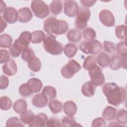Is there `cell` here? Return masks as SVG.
Returning a JSON list of instances; mask_svg holds the SVG:
<instances>
[{
	"label": "cell",
	"instance_id": "d6986e66",
	"mask_svg": "<svg viewBox=\"0 0 127 127\" xmlns=\"http://www.w3.org/2000/svg\"><path fill=\"white\" fill-rule=\"evenodd\" d=\"M27 83L30 86L33 93L39 92L42 88L43 84L42 81L37 78L33 77L30 78Z\"/></svg>",
	"mask_w": 127,
	"mask_h": 127
},
{
	"label": "cell",
	"instance_id": "ab89813d",
	"mask_svg": "<svg viewBox=\"0 0 127 127\" xmlns=\"http://www.w3.org/2000/svg\"><path fill=\"white\" fill-rule=\"evenodd\" d=\"M126 26L125 25H118L116 27L115 33L116 37L121 40L126 39Z\"/></svg>",
	"mask_w": 127,
	"mask_h": 127
},
{
	"label": "cell",
	"instance_id": "7bdbcfd3",
	"mask_svg": "<svg viewBox=\"0 0 127 127\" xmlns=\"http://www.w3.org/2000/svg\"><path fill=\"white\" fill-rule=\"evenodd\" d=\"M117 52L118 54L121 56L127 55V46L126 44V41H121L117 45Z\"/></svg>",
	"mask_w": 127,
	"mask_h": 127
},
{
	"label": "cell",
	"instance_id": "8fae6325",
	"mask_svg": "<svg viewBox=\"0 0 127 127\" xmlns=\"http://www.w3.org/2000/svg\"><path fill=\"white\" fill-rule=\"evenodd\" d=\"M3 18L9 24L16 22L18 18V12L13 7H8L3 12Z\"/></svg>",
	"mask_w": 127,
	"mask_h": 127
},
{
	"label": "cell",
	"instance_id": "7402d4cb",
	"mask_svg": "<svg viewBox=\"0 0 127 127\" xmlns=\"http://www.w3.org/2000/svg\"><path fill=\"white\" fill-rule=\"evenodd\" d=\"M110 68L113 70L119 69L123 66V60L121 56L114 55L110 59Z\"/></svg>",
	"mask_w": 127,
	"mask_h": 127
},
{
	"label": "cell",
	"instance_id": "83f0119b",
	"mask_svg": "<svg viewBox=\"0 0 127 127\" xmlns=\"http://www.w3.org/2000/svg\"><path fill=\"white\" fill-rule=\"evenodd\" d=\"M51 13L54 15H58L61 13L63 10V3L61 0H55L52 1L50 4Z\"/></svg>",
	"mask_w": 127,
	"mask_h": 127
},
{
	"label": "cell",
	"instance_id": "9c48e42d",
	"mask_svg": "<svg viewBox=\"0 0 127 127\" xmlns=\"http://www.w3.org/2000/svg\"><path fill=\"white\" fill-rule=\"evenodd\" d=\"M101 22L107 27H113L115 23V19L112 12L107 9L102 10L99 15Z\"/></svg>",
	"mask_w": 127,
	"mask_h": 127
},
{
	"label": "cell",
	"instance_id": "7c38bea8",
	"mask_svg": "<svg viewBox=\"0 0 127 127\" xmlns=\"http://www.w3.org/2000/svg\"><path fill=\"white\" fill-rule=\"evenodd\" d=\"M3 73L9 76H13L17 73V66L16 63L13 60L10 59L2 67Z\"/></svg>",
	"mask_w": 127,
	"mask_h": 127
},
{
	"label": "cell",
	"instance_id": "d590c367",
	"mask_svg": "<svg viewBox=\"0 0 127 127\" xmlns=\"http://www.w3.org/2000/svg\"><path fill=\"white\" fill-rule=\"evenodd\" d=\"M62 126L65 127H76L81 126L75 122L74 119L72 116H67L64 117L62 120Z\"/></svg>",
	"mask_w": 127,
	"mask_h": 127
},
{
	"label": "cell",
	"instance_id": "7dc6e473",
	"mask_svg": "<svg viewBox=\"0 0 127 127\" xmlns=\"http://www.w3.org/2000/svg\"><path fill=\"white\" fill-rule=\"evenodd\" d=\"M46 126L50 127H62V125L61 124L60 121L58 119H56L55 118H52L48 120Z\"/></svg>",
	"mask_w": 127,
	"mask_h": 127
},
{
	"label": "cell",
	"instance_id": "603a6c76",
	"mask_svg": "<svg viewBox=\"0 0 127 127\" xmlns=\"http://www.w3.org/2000/svg\"><path fill=\"white\" fill-rule=\"evenodd\" d=\"M24 50V48L19 43L17 40L16 39L14 43L9 48V52L10 55L13 58H16L19 56L20 53Z\"/></svg>",
	"mask_w": 127,
	"mask_h": 127
},
{
	"label": "cell",
	"instance_id": "e575fe53",
	"mask_svg": "<svg viewBox=\"0 0 127 127\" xmlns=\"http://www.w3.org/2000/svg\"><path fill=\"white\" fill-rule=\"evenodd\" d=\"M34 57H35V53L30 47H28L22 51L21 58L25 62H28Z\"/></svg>",
	"mask_w": 127,
	"mask_h": 127
},
{
	"label": "cell",
	"instance_id": "f907efd6",
	"mask_svg": "<svg viewBox=\"0 0 127 127\" xmlns=\"http://www.w3.org/2000/svg\"><path fill=\"white\" fill-rule=\"evenodd\" d=\"M0 33H2V31L5 29L6 26H7V23L6 21L4 20V19L3 18L2 16H0Z\"/></svg>",
	"mask_w": 127,
	"mask_h": 127
},
{
	"label": "cell",
	"instance_id": "484cf974",
	"mask_svg": "<svg viewBox=\"0 0 127 127\" xmlns=\"http://www.w3.org/2000/svg\"><path fill=\"white\" fill-rule=\"evenodd\" d=\"M81 32L76 29H72L70 30L66 34V37L68 41L71 42H78L81 39Z\"/></svg>",
	"mask_w": 127,
	"mask_h": 127
},
{
	"label": "cell",
	"instance_id": "cb8c5ba5",
	"mask_svg": "<svg viewBox=\"0 0 127 127\" xmlns=\"http://www.w3.org/2000/svg\"><path fill=\"white\" fill-rule=\"evenodd\" d=\"M27 108L26 101L23 99H19L15 101L13 106V110L17 114L22 113L26 110Z\"/></svg>",
	"mask_w": 127,
	"mask_h": 127
},
{
	"label": "cell",
	"instance_id": "ee69618b",
	"mask_svg": "<svg viewBox=\"0 0 127 127\" xmlns=\"http://www.w3.org/2000/svg\"><path fill=\"white\" fill-rule=\"evenodd\" d=\"M104 50L108 53L111 54L116 50V46L115 44L111 41H105L103 45Z\"/></svg>",
	"mask_w": 127,
	"mask_h": 127
},
{
	"label": "cell",
	"instance_id": "f1b7e54d",
	"mask_svg": "<svg viewBox=\"0 0 127 127\" xmlns=\"http://www.w3.org/2000/svg\"><path fill=\"white\" fill-rule=\"evenodd\" d=\"M49 107L51 111L54 114L60 113L63 108L62 103L56 99L52 100L49 103Z\"/></svg>",
	"mask_w": 127,
	"mask_h": 127
},
{
	"label": "cell",
	"instance_id": "6da1fadb",
	"mask_svg": "<svg viewBox=\"0 0 127 127\" xmlns=\"http://www.w3.org/2000/svg\"><path fill=\"white\" fill-rule=\"evenodd\" d=\"M102 89L108 103L114 106H119L126 99V89L123 87H119L114 82L105 84L102 86Z\"/></svg>",
	"mask_w": 127,
	"mask_h": 127
},
{
	"label": "cell",
	"instance_id": "b9f144b4",
	"mask_svg": "<svg viewBox=\"0 0 127 127\" xmlns=\"http://www.w3.org/2000/svg\"><path fill=\"white\" fill-rule=\"evenodd\" d=\"M21 121L19 120L17 117H13L9 118L6 122V127H24V125L21 122Z\"/></svg>",
	"mask_w": 127,
	"mask_h": 127
},
{
	"label": "cell",
	"instance_id": "3957f363",
	"mask_svg": "<svg viewBox=\"0 0 127 127\" xmlns=\"http://www.w3.org/2000/svg\"><path fill=\"white\" fill-rule=\"evenodd\" d=\"M45 50L53 55H59L63 53L64 47L62 44L57 41L56 37L53 34L48 33L43 41Z\"/></svg>",
	"mask_w": 127,
	"mask_h": 127
},
{
	"label": "cell",
	"instance_id": "30bf717a",
	"mask_svg": "<svg viewBox=\"0 0 127 127\" xmlns=\"http://www.w3.org/2000/svg\"><path fill=\"white\" fill-rule=\"evenodd\" d=\"M77 3L74 0H66L64 2V13L70 17H73L78 10Z\"/></svg>",
	"mask_w": 127,
	"mask_h": 127
},
{
	"label": "cell",
	"instance_id": "5b68a950",
	"mask_svg": "<svg viewBox=\"0 0 127 127\" xmlns=\"http://www.w3.org/2000/svg\"><path fill=\"white\" fill-rule=\"evenodd\" d=\"M79 49L86 54H97L102 49V44L97 40L84 41L79 45Z\"/></svg>",
	"mask_w": 127,
	"mask_h": 127
},
{
	"label": "cell",
	"instance_id": "8992f818",
	"mask_svg": "<svg viewBox=\"0 0 127 127\" xmlns=\"http://www.w3.org/2000/svg\"><path fill=\"white\" fill-rule=\"evenodd\" d=\"M31 8L34 15L43 19L49 15V8L47 4L41 0H34L31 3Z\"/></svg>",
	"mask_w": 127,
	"mask_h": 127
},
{
	"label": "cell",
	"instance_id": "d6a6232c",
	"mask_svg": "<svg viewBox=\"0 0 127 127\" xmlns=\"http://www.w3.org/2000/svg\"><path fill=\"white\" fill-rule=\"evenodd\" d=\"M12 42V37L8 34H3L0 36V47L7 48L11 45Z\"/></svg>",
	"mask_w": 127,
	"mask_h": 127
},
{
	"label": "cell",
	"instance_id": "277c9868",
	"mask_svg": "<svg viewBox=\"0 0 127 127\" xmlns=\"http://www.w3.org/2000/svg\"><path fill=\"white\" fill-rule=\"evenodd\" d=\"M90 10L88 8L79 6L74 21L76 28L79 30L85 29L87 27V23L90 18Z\"/></svg>",
	"mask_w": 127,
	"mask_h": 127
},
{
	"label": "cell",
	"instance_id": "74e56055",
	"mask_svg": "<svg viewBox=\"0 0 127 127\" xmlns=\"http://www.w3.org/2000/svg\"><path fill=\"white\" fill-rule=\"evenodd\" d=\"M19 93L23 97H27L30 96L33 93L27 83L21 84L19 87Z\"/></svg>",
	"mask_w": 127,
	"mask_h": 127
},
{
	"label": "cell",
	"instance_id": "60d3db41",
	"mask_svg": "<svg viewBox=\"0 0 127 127\" xmlns=\"http://www.w3.org/2000/svg\"><path fill=\"white\" fill-rule=\"evenodd\" d=\"M117 120L121 124H126L127 123V111L124 109L119 110L117 114Z\"/></svg>",
	"mask_w": 127,
	"mask_h": 127
},
{
	"label": "cell",
	"instance_id": "8d00e7d4",
	"mask_svg": "<svg viewBox=\"0 0 127 127\" xmlns=\"http://www.w3.org/2000/svg\"><path fill=\"white\" fill-rule=\"evenodd\" d=\"M12 106L11 99L7 96H2L0 98V107L2 110H9Z\"/></svg>",
	"mask_w": 127,
	"mask_h": 127
},
{
	"label": "cell",
	"instance_id": "f35d334b",
	"mask_svg": "<svg viewBox=\"0 0 127 127\" xmlns=\"http://www.w3.org/2000/svg\"><path fill=\"white\" fill-rule=\"evenodd\" d=\"M83 38L87 41L94 40L96 38V33L95 30L90 27L85 28L82 32Z\"/></svg>",
	"mask_w": 127,
	"mask_h": 127
},
{
	"label": "cell",
	"instance_id": "9a60e30c",
	"mask_svg": "<svg viewBox=\"0 0 127 127\" xmlns=\"http://www.w3.org/2000/svg\"><path fill=\"white\" fill-rule=\"evenodd\" d=\"M48 118L44 113H39L35 116L33 121L28 125L29 127H45L46 126Z\"/></svg>",
	"mask_w": 127,
	"mask_h": 127
},
{
	"label": "cell",
	"instance_id": "44dd1931",
	"mask_svg": "<svg viewBox=\"0 0 127 127\" xmlns=\"http://www.w3.org/2000/svg\"><path fill=\"white\" fill-rule=\"evenodd\" d=\"M35 116V114L31 110H28L24 111L21 114L20 119L22 123L29 125L33 121Z\"/></svg>",
	"mask_w": 127,
	"mask_h": 127
},
{
	"label": "cell",
	"instance_id": "f5cc1de1",
	"mask_svg": "<svg viewBox=\"0 0 127 127\" xmlns=\"http://www.w3.org/2000/svg\"><path fill=\"white\" fill-rule=\"evenodd\" d=\"M110 126L115 127V126H121L120 124H118L117 122H112V123H111V124L109 125V127H110Z\"/></svg>",
	"mask_w": 127,
	"mask_h": 127
},
{
	"label": "cell",
	"instance_id": "f546056e",
	"mask_svg": "<svg viewBox=\"0 0 127 127\" xmlns=\"http://www.w3.org/2000/svg\"><path fill=\"white\" fill-rule=\"evenodd\" d=\"M27 65L29 68L34 72H38L41 68V62L40 59L37 57H34L28 61Z\"/></svg>",
	"mask_w": 127,
	"mask_h": 127
},
{
	"label": "cell",
	"instance_id": "2e32d148",
	"mask_svg": "<svg viewBox=\"0 0 127 127\" xmlns=\"http://www.w3.org/2000/svg\"><path fill=\"white\" fill-rule=\"evenodd\" d=\"M17 39L21 46L25 49L28 47L30 42H31V33L29 31H23Z\"/></svg>",
	"mask_w": 127,
	"mask_h": 127
},
{
	"label": "cell",
	"instance_id": "1f68e13d",
	"mask_svg": "<svg viewBox=\"0 0 127 127\" xmlns=\"http://www.w3.org/2000/svg\"><path fill=\"white\" fill-rule=\"evenodd\" d=\"M97 65V59L95 56H89L87 57L83 62V67L86 69L89 70Z\"/></svg>",
	"mask_w": 127,
	"mask_h": 127
},
{
	"label": "cell",
	"instance_id": "4316f807",
	"mask_svg": "<svg viewBox=\"0 0 127 127\" xmlns=\"http://www.w3.org/2000/svg\"><path fill=\"white\" fill-rule=\"evenodd\" d=\"M78 49L77 46L72 43H67L66 44L64 48V51L65 55L69 58H71L76 55Z\"/></svg>",
	"mask_w": 127,
	"mask_h": 127
},
{
	"label": "cell",
	"instance_id": "d4e9b609",
	"mask_svg": "<svg viewBox=\"0 0 127 127\" xmlns=\"http://www.w3.org/2000/svg\"><path fill=\"white\" fill-rule=\"evenodd\" d=\"M110 59L109 56L107 53L102 52L97 56V62L101 67L105 68L109 65Z\"/></svg>",
	"mask_w": 127,
	"mask_h": 127
},
{
	"label": "cell",
	"instance_id": "5bb4252c",
	"mask_svg": "<svg viewBox=\"0 0 127 127\" xmlns=\"http://www.w3.org/2000/svg\"><path fill=\"white\" fill-rule=\"evenodd\" d=\"M18 21L21 23H27L33 17V14L29 8L22 7L18 10Z\"/></svg>",
	"mask_w": 127,
	"mask_h": 127
},
{
	"label": "cell",
	"instance_id": "ba28073f",
	"mask_svg": "<svg viewBox=\"0 0 127 127\" xmlns=\"http://www.w3.org/2000/svg\"><path fill=\"white\" fill-rule=\"evenodd\" d=\"M91 83L95 86L102 85L105 82V77L102 69L96 65L89 70Z\"/></svg>",
	"mask_w": 127,
	"mask_h": 127
},
{
	"label": "cell",
	"instance_id": "bcb514c9",
	"mask_svg": "<svg viewBox=\"0 0 127 127\" xmlns=\"http://www.w3.org/2000/svg\"><path fill=\"white\" fill-rule=\"evenodd\" d=\"M0 64H3L7 63L9 59V55L8 52L6 50L0 49Z\"/></svg>",
	"mask_w": 127,
	"mask_h": 127
},
{
	"label": "cell",
	"instance_id": "4dcf8cb0",
	"mask_svg": "<svg viewBox=\"0 0 127 127\" xmlns=\"http://www.w3.org/2000/svg\"><path fill=\"white\" fill-rule=\"evenodd\" d=\"M46 35L42 30H36L31 34V42L33 44L41 43L44 41Z\"/></svg>",
	"mask_w": 127,
	"mask_h": 127
},
{
	"label": "cell",
	"instance_id": "816d5d0a",
	"mask_svg": "<svg viewBox=\"0 0 127 127\" xmlns=\"http://www.w3.org/2000/svg\"><path fill=\"white\" fill-rule=\"evenodd\" d=\"M0 7V13H2V12H3L5 10V9L6 8V4H5V3L4 1H2V0L1 1Z\"/></svg>",
	"mask_w": 127,
	"mask_h": 127
},
{
	"label": "cell",
	"instance_id": "4fadbf2b",
	"mask_svg": "<svg viewBox=\"0 0 127 127\" xmlns=\"http://www.w3.org/2000/svg\"><path fill=\"white\" fill-rule=\"evenodd\" d=\"M48 102V99L47 97L42 93H40L34 95L32 100V104L37 108L45 107Z\"/></svg>",
	"mask_w": 127,
	"mask_h": 127
},
{
	"label": "cell",
	"instance_id": "f6af8a7d",
	"mask_svg": "<svg viewBox=\"0 0 127 127\" xmlns=\"http://www.w3.org/2000/svg\"><path fill=\"white\" fill-rule=\"evenodd\" d=\"M91 126L92 127H104L106 126V122L101 117H98L93 120Z\"/></svg>",
	"mask_w": 127,
	"mask_h": 127
},
{
	"label": "cell",
	"instance_id": "681fc988",
	"mask_svg": "<svg viewBox=\"0 0 127 127\" xmlns=\"http://www.w3.org/2000/svg\"><path fill=\"white\" fill-rule=\"evenodd\" d=\"M96 2V0H80V2L83 6L87 8L93 6Z\"/></svg>",
	"mask_w": 127,
	"mask_h": 127
},
{
	"label": "cell",
	"instance_id": "836d02e7",
	"mask_svg": "<svg viewBox=\"0 0 127 127\" xmlns=\"http://www.w3.org/2000/svg\"><path fill=\"white\" fill-rule=\"evenodd\" d=\"M42 93L45 95L49 100L53 99L56 97L57 96L56 89L52 86H45Z\"/></svg>",
	"mask_w": 127,
	"mask_h": 127
},
{
	"label": "cell",
	"instance_id": "ac0fdd59",
	"mask_svg": "<svg viewBox=\"0 0 127 127\" xmlns=\"http://www.w3.org/2000/svg\"><path fill=\"white\" fill-rule=\"evenodd\" d=\"M95 91V86L90 81L84 83L81 87L82 93L86 97L93 96L94 95Z\"/></svg>",
	"mask_w": 127,
	"mask_h": 127
},
{
	"label": "cell",
	"instance_id": "c3c4849f",
	"mask_svg": "<svg viewBox=\"0 0 127 127\" xmlns=\"http://www.w3.org/2000/svg\"><path fill=\"white\" fill-rule=\"evenodd\" d=\"M9 85V79L4 75H1L0 78V88L1 89H6Z\"/></svg>",
	"mask_w": 127,
	"mask_h": 127
},
{
	"label": "cell",
	"instance_id": "52a82bcc",
	"mask_svg": "<svg viewBox=\"0 0 127 127\" xmlns=\"http://www.w3.org/2000/svg\"><path fill=\"white\" fill-rule=\"evenodd\" d=\"M80 69L81 66L79 64L74 60H70L62 68L61 73L64 77L69 79Z\"/></svg>",
	"mask_w": 127,
	"mask_h": 127
},
{
	"label": "cell",
	"instance_id": "ffe728a7",
	"mask_svg": "<svg viewBox=\"0 0 127 127\" xmlns=\"http://www.w3.org/2000/svg\"><path fill=\"white\" fill-rule=\"evenodd\" d=\"M117 109L111 106H108L104 110L102 116L104 119L108 121L113 120L116 116Z\"/></svg>",
	"mask_w": 127,
	"mask_h": 127
},
{
	"label": "cell",
	"instance_id": "e0dca14e",
	"mask_svg": "<svg viewBox=\"0 0 127 127\" xmlns=\"http://www.w3.org/2000/svg\"><path fill=\"white\" fill-rule=\"evenodd\" d=\"M64 113L69 116H73L77 112V108L75 103L72 101H68L64 103Z\"/></svg>",
	"mask_w": 127,
	"mask_h": 127
},
{
	"label": "cell",
	"instance_id": "7a4b0ae2",
	"mask_svg": "<svg viewBox=\"0 0 127 127\" xmlns=\"http://www.w3.org/2000/svg\"><path fill=\"white\" fill-rule=\"evenodd\" d=\"M44 30L49 34L62 35L68 29L67 23L63 20H58L55 17H49L44 22Z\"/></svg>",
	"mask_w": 127,
	"mask_h": 127
}]
</instances>
